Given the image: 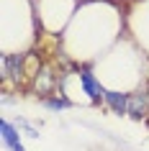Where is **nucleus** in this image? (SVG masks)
<instances>
[{"instance_id": "6", "label": "nucleus", "mask_w": 149, "mask_h": 151, "mask_svg": "<svg viewBox=\"0 0 149 151\" xmlns=\"http://www.w3.org/2000/svg\"><path fill=\"white\" fill-rule=\"evenodd\" d=\"M52 87V77H49V72H41V92H47V90Z\"/></svg>"}, {"instance_id": "3", "label": "nucleus", "mask_w": 149, "mask_h": 151, "mask_svg": "<svg viewBox=\"0 0 149 151\" xmlns=\"http://www.w3.org/2000/svg\"><path fill=\"white\" fill-rule=\"evenodd\" d=\"M129 115L136 120L149 115V95H129Z\"/></svg>"}, {"instance_id": "4", "label": "nucleus", "mask_w": 149, "mask_h": 151, "mask_svg": "<svg viewBox=\"0 0 149 151\" xmlns=\"http://www.w3.org/2000/svg\"><path fill=\"white\" fill-rule=\"evenodd\" d=\"M103 100L108 103V108L116 113V115L129 113V95H121V92H105V95H103Z\"/></svg>"}, {"instance_id": "2", "label": "nucleus", "mask_w": 149, "mask_h": 151, "mask_svg": "<svg viewBox=\"0 0 149 151\" xmlns=\"http://www.w3.org/2000/svg\"><path fill=\"white\" fill-rule=\"evenodd\" d=\"M77 74H80V85H82V90H85V92L93 97V100H98V97L105 95V90L100 87V82L95 80V74H93V72L82 69V72H77Z\"/></svg>"}, {"instance_id": "1", "label": "nucleus", "mask_w": 149, "mask_h": 151, "mask_svg": "<svg viewBox=\"0 0 149 151\" xmlns=\"http://www.w3.org/2000/svg\"><path fill=\"white\" fill-rule=\"evenodd\" d=\"M0 133H3V143L10 151H26L23 143H21V131H18V126H13L8 120H0Z\"/></svg>"}, {"instance_id": "5", "label": "nucleus", "mask_w": 149, "mask_h": 151, "mask_svg": "<svg viewBox=\"0 0 149 151\" xmlns=\"http://www.w3.org/2000/svg\"><path fill=\"white\" fill-rule=\"evenodd\" d=\"M41 105H44V108H49V110H67V108H70V100H62V97H59V100H41Z\"/></svg>"}]
</instances>
